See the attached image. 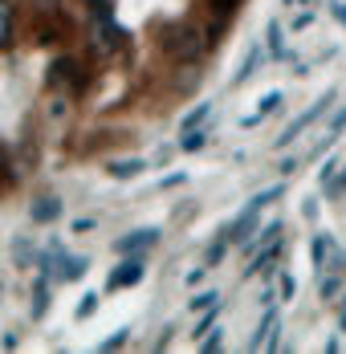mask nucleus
Listing matches in <instances>:
<instances>
[{
    "label": "nucleus",
    "mask_w": 346,
    "mask_h": 354,
    "mask_svg": "<svg viewBox=\"0 0 346 354\" xmlns=\"http://www.w3.org/2000/svg\"><path fill=\"white\" fill-rule=\"evenodd\" d=\"M208 114H212V102H200L196 110H188V114H183V131H192V127H204Z\"/></svg>",
    "instance_id": "4be33fe9"
},
{
    "label": "nucleus",
    "mask_w": 346,
    "mask_h": 354,
    "mask_svg": "<svg viewBox=\"0 0 346 354\" xmlns=\"http://www.w3.org/2000/svg\"><path fill=\"white\" fill-rule=\"evenodd\" d=\"M143 277H147V265H143L138 252H131V261H122V265L106 277V289H110V293H122V289H135Z\"/></svg>",
    "instance_id": "39448f33"
},
{
    "label": "nucleus",
    "mask_w": 346,
    "mask_h": 354,
    "mask_svg": "<svg viewBox=\"0 0 346 354\" xmlns=\"http://www.w3.org/2000/svg\"><path fill=\"white\" fill-rule=\"evenodd\" d=\"M183 179H188V176H183V171H175V176H167V179H163V183H159V187H179Z\"/></svg>",
    "instance_id": "473e14b6"
},
{
    "label": "nucleus",
    "mask_w": 346,
    "mask_h": 354,
    "mask_svg": "<svg viewBox=\"0 0 346 354\" xmlns=\"http://www.w3.org/2000/svg\"><path fill=\"white\" fill-rule=\"evenodd\" d=\"M281 102H285V94H281V90H269V94H265V98L257 102V114L241 118V127H244V131H253V127H257V122H265V118H269V114H273V110L281 106Z\"/></svg>",
    "instance_id": "9b49d317"
},
{
    "label": "nucleus",
    "mask_w": 346,
    "mask_h": 354,
    "mask_svg": "<svg viewBox=\"0 0 346 354\" xmlns=\"http://www.w3.org/2000/svg\"><path fill=\"white\" fill-rule=\"evenodd\" d=\"M98 301H102L98 293H86V297H82V306H78V322H86V318H90V314L98 310Z\"/></svg>",
    "instance_id": "b1692460"
},
{
    "label": "nucleus",
    "mask_w": 346,
    "mask_h": 354,
    "mask_svg": "<svg viewBox=\"0 0 346 354\" xmlns=\"http://www.w3.org/2000/svg\"><path fill=\"white\" fill-rule=\"evenodd\" d=\"M216 318H220V310H216V306H212V310H204V318L196 322V338H200V334H208V330L216 326Z\"/></svg>",
    "instance_id": "a878e982"
},
{
    "label": "nucleus",
    "mask_w": 346,
    "mask_h": 354,
    "mask_svg": "<svg viewBox=\"0 0 346 354\" xmlns=\"http://www.w3.org/2000/svg\"><path fill=\"white\" fill-rule=\"evenodd\" d=\"M326 196H330V200H338V196H346V171H343V176H334L330 183H326Z\"/></svg>",
    "instance_id": "cd10ccee"
},
{
    "label": "nucleus",
    "mask_w": 346,
    "mask_h": 354,
    "mask_svg": "<svg viewBox=\"0 0 346 354\" xmlns=\"http://www.w3.org/2000/svg\"><path fill=\"white\" fill-rule=\"evenodd\" d=\"M216 301H220V293H216V289H204V293H196V297L188 301V310H192V314H196V310L204 314V310H212Z\"/></svg>",
    "instance_id": "aec40b11"
},
{
    "label": "nucleus",
    "mask_w": 346,
    "mask_h": 354,
    "mask_svg": "<svg viewBox=\"0 0 346 354\" xmlns=\"http://www.w3.org/2000/svg\"><path fill=\"white\" fill-rule=\"evenodd\" d=\"M127 342H131V326H122V330H114L110 338H102L98 351H118V346H127Z\"/></svg>",
    "instance_id": "5701e85b"
},
{
    "label": "nucleus",
    "mask_w": 346,
    "mask_h": 354,
    "mask_svg": "<svg viewBox=\"0 0 346 354\" xmlns=\"http://www.w3.org/2000/svg\"><path fill=\"white\" fill-rule=\"evenodd\" d=\"M277 257H281V236H277V241H269L261 257H253V261H248V269H244V277H257V273H273Z\"/></svg>",
    "instance_id": "1a4fd4ad"
},
{
    "label": "nucleus",
    "mask_w": 346,
    "mask_h": 354,
    "mask_svg": "<svg viewBox=\"0 0 346 354\" xmlns=\"http://www.w3.org/2000/svg\"><path fill=\"white\" fill-rule=\"evenodd\" d=\"M277 326V306L269 301L265 306V318H261V326H257V334H253V342H248V351H261L265 342H269V330Z\"/></svg>",
    "instance_id": "dca6fc26"
},
{
    "label": "nucleus",
    "mask_w": 346,
    "mask_h": 354,
    "mask_svg": "<svg viewBox=\"0 0 346 354\" xmlns=\"http://www.w3.org/2000/svg\"><path fill=\"white\" fill-rule=\"evenodd\" d=\"M330 106H334V94H322L313 106H306L302 114H298V118H293V122H289V127H285V131H281V139H277V151H285V147L298 139L302 131H310V127H313V122H318V118H322V114H326Z\"/></svg>",
    "instance_id": "f03ea898"
},
{
    "label": "nucleus",
    "mask_w": 346,
    "mask_h": 354,
    "mask_svg": "<svg viewBox=\"0 0 346 354\" xmlns=\"http://www.w3.org/2000/svg\"><path fill=\"white\" fill-rule=\"evenodd\" d=\"M204 273H208V269H192V273H188V285H200V281H204Z\"/></svg>",
    "instance_id": "72a5a7b5"
},
{
    "label": "nucleus",
    "mask_w": 346,
    "mask_h": 354,
    "mask_svg": "<svg viewBox=\"0 0 346 354\" xmlns=\"http://www.w3.org/2000/svg\"><path fill=\"white\" fill-rule=\"evenodd\" d=\"M281 4H289V8H293V4H306V0H281Z\"/></svg>",
    "instance_id": "f704fd0d"
},
{
    "label": "nucleus",
    "mask_w": 346,
    "mask_h": 354,
    "mask_svg": "<svg viewBox=\"0 0 346 354\" xmlns=\"http://www.w3.org/2000/svg\"><path fill=\"white\" fill-rule=\"evenodd\" d=\"M343 330H346V314H343Z\"/></svg>",
    "instance_id": "c9c22d12"
},
{
    "label": "nucleus",
    "mask_w": 346,
    "mask_h": 354,
    "mask_svg": "<svg viewBox=\"0 0 346 354\" xmlns=\"http://www.w3.org/2000/svg\"><path fill=\"white\" fill-rule=\"evenodd\" d=\"M265 53L281 62V57H289V49H285V29H281V21H269V29H265Z\"/></svg>",
    "instance_id": "f8f14e48"
},
{
    "label": "nucleus",
    "mask_w": 346,
    "mask_h": 354,
    "mask_svg": "<svg viewBox=\"0 0 346 354\" xmlns=\"http://www.w3.org/2000/svg\"><path fill=\"white\" fill-rule=\"evenodd\" d=\"M241 4H244V0H208V8L216 12V21H228V17H233Z\"/></svg>",
    "instance_id": "412c9836"
},
{
    "label": "nucleus",
    "mask_w": 346,
    "mask_h": 354,
    "mask_svg": "<svg viewBox=\"0 0 346 354\" xmlns=\"http://www.w3.org/2000/svg\"><path fill=\"white\" fill-rule=\"evenodd\" d=\"M163 49L172 53V57H179V62H192V57H200V29L192 25V21H175V25H167L163 29Z\"/></svg>",
    "instance_id": "f257e3e1"
},
{
    "label": "nucleus",
    "mask_w": 346,
    "mask_h": 354,
    "mask_svg": "<svg viewBox=\"0 0 346 354\" xmlns=\"http://www.w3.org/2000/svg\"><path fill=\"white\" fill-rule=\"evenodd\" d=\"M159 228H135V232H127V236H118L114 241V248L122 252V257H131V252H143V248H151V245H159Z\"/></svg>",
    "instance_id": "423d86ee"
},
{
    "label": "nucleus",
    "mask_w": 346,
    "mask_h": 354,
    "mask_svg": "<svg viewBox=\"0 0 346 354\" xmlns=\"http://www.w3.org/2000/svg\"><path fill=\"white\" fill-rule=\"evenodd\" d=\"M330 245H334V236H330V232H318V236H313V245H310L313 269H322V265H326V252H330Z\"/></svg>",
    "instance_id": "6ab92c4d"
},
{
    "label": "nucleus",
    "mask_w": 346,
    "mask_h": 354,
    "mask_svg": "<svg viewBox=\"0 0 346 354\" xmlns=\"http://www.w3.org/2000/svg\"><path fill=\"white\" fill-rule=\"evenodd\" d=\"M49 285H53L49 269H37V285H33V322H41L45 314H49Z\"/></svg>",
    "instance_id": "6e6552de"
},
{
    "label": "nucleus",
    "mask_w": 346,
    "mask_h": 354,
    "mask_svg": "<svg viewBox=\"0 0 346 354\" xmlns=\"http://www.w3.org/2000/svg\"><path fill=\"white\" fill-rule=\"evenodd\" d=\"M224 248H228V241H224V236H220V241H216V245L208 248V265H216V261H220V257H224Z\"/></svg>",
    "instance_id": "c756f323"
},
{
    "label": "nucleus",
    "mask_w": 346,
    "mask_h": 354,
    "mask_svg": "<svg viewBox=\"0 0 346 354\" xmlns=\"http://www.w3.org/2000/svg\"><path fill=\"white\" fill-rule=\"evenodd\" d=\"M265 57H269V53L261 49V41H253V45H248V53H244V62H241V70L233 73V86H244V82L257 73V66H261Z\"/></svg>",
    "instance_id": "9d476101"
},
{
    "label": "nucleus",
    "mask_w": 346,
    "mask_h": 354,
    "mask_svg": "<svg viewBox=\"0 0 346 354\" xmlns=\"http://www.w3.org/2000/svg\"><path fill=\"white\" fill-rule=\"evenodd\" d=\"M78 82V62L73 57H57L49 66V90H62V86H73Z\"/></svg>",
    "instance_id": "0eeeda50"
},
{
    "label": "nucleus",
    "mask_w": 346,
    "mask_h": 354,
    "mask_svg": "<svg viewBox=\"0 0 346 354\" xmlns=\"http://www.w3.org/2000/svg\"><path fill=\"white\" fill-rule=\"evenodd\" d=\"M277 236H281V220H269L261 232L253 228V241H244L241 252H244V257H253V252H257V245H269V241H277Z\"/></svg>",
    "instance_id": "4468645a"
},
{
    "label": "nucleus",
    "mask_w": 346,
    "mask_h": 354,
    "mask_svg": "<svg viewBox=\"0 0 346 354\" xmlns=\"http://www.w3.org/2000/svg\"><path fill=\"white\" fill-rule=\"evenodd\" d=\"M257 216H261V208L248 200L241 212H237L233 220H228V224H224V228H220V236H224L228 245H244V241L253 236V228H257Z\"/></svg>",
    "instance_id": "7ed1b4c3"
},
{
    "label": "nucleus",
    "mask_w": 346,
    "mask_h": 354,
    "mask_svg": "<svg viewBox=\"0 0 346 354\" xmlns=\"http://www.w3.org/2000/svg\"><path fill=\"white\" fill-rule=\"evenodd\" d=\"M138 171H147L143 159H114V163H110V176L114 179H135Z\"/></svg>",
    "instance_id": "f3484780"
},
{
    "label": "nucleus",
    "mask_w": 346,
    "mask_h": 354,
    "mask_svg": "<svg viewBox=\"0 0 346 354\" xmlns=\"http://www.w3.org/2000/svg\"><path fill=\"white\" fill-rule=\"evenodd\" d=\"M338 289H343V281H338V277H322V285H318L322 301H326V297H338Z\"/></svg>",
    "instance_id": "bb28decb"
},
{
    "label": "nucleus",
    "mask_w": 346,
    "mask_h": 354,
    "mask_svg": "<svg viewBox=\"0 0 346 354\" xmlns=\"http://www.w3.org/2000/svg\"><path fill=\"white\" fill-rule=\"evenodd\" d=\"M330 12H334V21H338V25H346V0H334V4H330Z\"/></svg>",
    "instance_id": "2f4dec72"
},
{
    "label": "nucleus",
    "mask_w": 346,
    "mask_h": 354,
    "mask_svg": "<svg viewBox=\"0 0 346 354\" xmlns=\"http://www.w3.org/2000/svg\"><path fill=\"white\" fill-rule=\"evenodd\" d=\"M204 147H208V131H204V127H192V131H183V139H179V151L196 155V151H204Z\"/></svg>",
    "instance_id": "a211bd4d"
},
{
    "label": "nucleus",
    "mask_w": 346,
    "mask_h": 354,
    "mask_svg": "<svg viewBox=\"0 0 346 354\" xmlns=\"http://www.w3.org/2000/svg\"><path fill=\"white\" fill-rule=\"evenodd\" d=\"M334 171H338V159H326V163H322V171H318V183L326 187V183L334 179Z\"/></svg>",
    "instance_id": "c85d7f7f"
},
{
    "label": "nucleus",
    "mask_w": 346,
    "mask_h": 354,
    "mask_svg": "<svg viewBox=\"0 0 346 354\" xmlns=\"http://www.w3.org/2000/svg\"><path fill=\"white\" fill-rule=\"evenodd\" d=\"M29 216H33V224H53V220L62 216V200L45 196V200H37L33 208H29Z\"/></svg>",
    "instance_id": "2eb2a0df"
},
{
    "label": "nucleus",
    "mask_w": 346,
    "mask_h": 354,
    "mask_svg": "<svg viewBox=\"0 0 346 354\" xmlns=\"http://www.w3.org/2000/svg\"><path fill=\"white\" fill-rule=\"evenodd\" d=\"M293 293H298V281L285 273V277H281V297H293Z\"/></svg>",
    "instance_id": "7c9ffc66"
},
{
    "label": "nucleus",
    "mask_w": 346,
    "mask_h": 354,
    "mask_svg": "<svg viewBox=\"0 0 346 354\" xmlns=\"http://www.w3.org/2000/svg\"><path fill=\"white\" fill-rule=\"evenodd\" d=\"M94 49L98 53H118V49H127V33L110 21V12H98V21H94Z\"/></svg>",
    "instance_id": "20e7f679"
},
{
    "label": "nucleus",
    "mask_w": 346,
    "mask_h": 354,
    "mask_svg": "<svg viewBox=\"0 0 346 354\" xmlns=\"http://www.w3.org/2000/svg\"><path fill=\"white\" fill-rule=\"evenodd\" d=\"M17 37V8L8 0H0V49H8Z\"/></svg>",
    "instance_id": "ddd939ff"
},
{
    "label": "nucleus",
    "mask_w": 346,
    "mask_h": 354,
    "mask_svg": "<svg viewBox=\"0 0 346 354\" xmlns=\"http://www.w3.org/2000/svg\"><path fill=\"white\" fill-rule=\"evenodd\" d=\"M224 346V330H208V338L200 342V351H208V354H216Z\"/></svg>",
    "instance_id": "393cba45"
}]
</instances>
